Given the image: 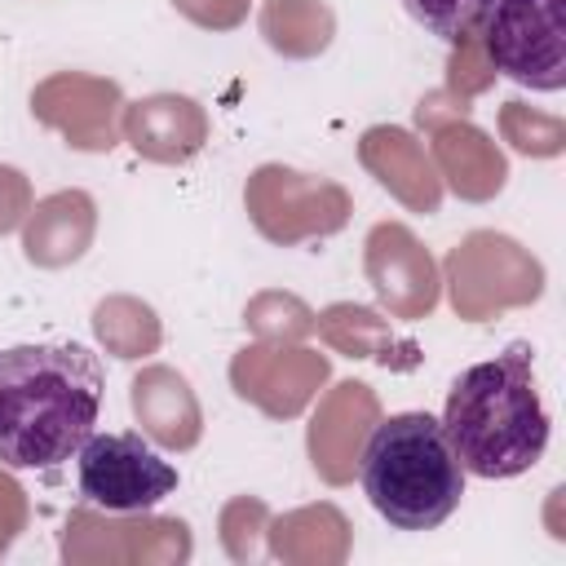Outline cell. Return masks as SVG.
Returning <instances> with one entry per match:
<instances>
[{
    "instance_id": "cell-3",
    "label": "cell",
    "mask_w": 566,
    "mask_h": 566,
    "mask_svg": "<svg viewBox=\"0 0 566 566\" xmlns=\"http://www.w3.org/2000/svg\"><path fill=\"white\" fill-rule=\"evenodd\" d=\"M358 482L394 531H433L464 500V464L429 411L385 416L363 447Z\"/></svg>"
},
{
    "instance_id": "cell-2",
    "label": "cell",
    "mask_w": 566,
    "mask_h": 566,
    "mask_svg": "<svg viewBox=\"0 0 566 566\" xmlns=\"http://www.w3.org/2000/svg\"><path fill=\"white\" fill-rule=\"evenodd\" d=\"M442 429L464 464V473L504 482L544 460L548 407L535 380L531 340H513L504 354L464 367L442 402Z\"/></svg>"
},
{
    "instance_id": "cell-6",
    "label": "cell",
    "mask_w": 566,
    "mask_h": 566,
    "mask_svg": "<svg viewBox=\"0 0 566 566\" xmlns=\"http://www.w3.org/2000/svg\"><path fill=\"white\" fill-rule=\"evenodd\" d=\"M495 0H402L407 18L416 27H424L429 35L447 40V44H464L478 35V27L486 22Z\"/></svg>"
},
{
    "instance_id": "cell-4",
    "label": "cell",
    "mask_w": 566,
    "mask_h": 566,
    "mask_svg": "<svg viewBox=\"0 0 566 566\" xmlns=\"http://www.w3.org/2000/svg\"><path fill=\"white\" fill-rule=\"evenodd\" d=\"M486 57L491 66L531 88H566V0H495L486 13Z\"/></svg>"
},
{
    "instance_id": "cell-1",
    "label": "cell",
    "mask_w": 566,
    "mask_h": 566,
    "mask_svg": "<svg viewBox=\"0 0 566 566\" xmlns=\"http://www.w3.org/2000/svg\"><path fill=\"white\" fill-rule=\"evenodd\" d=\"M106 398L102 358L80 340L0 349V464L13 473L66 464Z\"/></svg>"
},
{
    "instance_id": "cell-5",
    "label": "cell",
    "mask_w": 566,
    "mask_h": 566,
    "mask_svg": "<svg viewBox=\"0 0 566 566\" xmlns=\"http://www.w3.org/2000/svg\"><path fill=\"white\" fill-rule=\"evenodd\" d=\"M75 482L93 509L150 513L177 491V469L142 433H88L75 451Z\"/></svg>"
}]
</instances>
